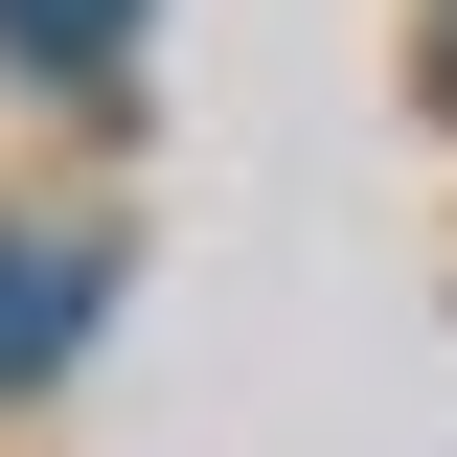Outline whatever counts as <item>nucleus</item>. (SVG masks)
I'll use <instances>...</instances> for the list:
<instances>
[{"mask_svg": "<svg viewBox=\"0 0 457 457\" xmlns=\"http://www.w3.org/2000/svg\"><path fill=\"white\" fill-rule=\"evenodd\" d=\"M435 92H457V0H435Z\"/></svg>", "mask_w": 457, "mask_h": 457, "instance_id": "3", "label": "nucleus"}, {"mask_svg": "<svg viewBox=\"0 0 457 457\" xmlns=\"http://www.w3.org/2000/svg\"><path fill=\"white\" fill-rule=\"evenodd\" d=\"M114 46H137V0H0V69H69V92H92Z\"/></svg>", "mask_w": 457, "mask_h": 457, "instance_id": "2", "label": "nucleus"}, {"mask_svg": "<svg viewBox=\"0 0 457 457\" xmlns=\"http://www.w3.org/2000/svg\"><path fill=\"white\" fill-rule=\"evenodd\" d=\"M92 297H114L92 228H0V389H46L69 343H92Z\"/></svg>", "mask_w": 457, "mask_h": 457, "instance_id": "1", "label": "nucleus"}]
</instances>
